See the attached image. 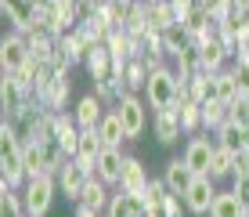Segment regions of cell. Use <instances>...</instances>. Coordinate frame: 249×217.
<instances>
[{"instance_id": "1", "label": "cell", "mask_w": 249, "mask_h": 217, "mask_svg": "<svg viewBox=\"0 0 249 217\" xmlns=\"http://www.w3.org/2000/svg\"><path fill=\"white\" fill-rule=\"evenodd\" d=\"M144 98H148L152 112L159 109H177V69H156L148 76V87H144Z\"/></svg>"}, {"instance_id": "2", "label": "cell", "mask_w": 249, "mask_h": 217, "mask_svg": "<svg viewBox=\"0 0 249 217\" xmlns=\"http://www.w3.org/2000/svg\"><path fill=\"white\" fill-rule=\"evenodd\" d=\"M54 192H58V178H51V174L29 178V181H25V188H22L25 214H29V217H47L51 203H54Z\"/></svg>"}, {"instance_id": "3", "label": "cell", "mask_w": 249, "mask_h": 217, "mask_svg": "<svg viewBox=\"0 0 249 217\" xmlns=\"http://www.w3.org/2000/svg\"><path fill=\"white\" fill-rule=\"evenodd\" d=\"M217 181L210 178V174H199V178L192 181V185H188V192L181 196L184 199V206H188V214L192 217H206L213 210V199H217Z\"/></svg>"}, {"instance_id": "4", "label": "cell", "mask_w": 249, "mask_h": 217, "mask_svg": "<svg viewBox=\"0 0 249 217\" xmlns=\"http://www.w3.org/2000/svg\"><path fill=\"white\" fill-rule=\"evenodd\" d=\"M94 178L90 167H83L80 159H65V167L58 170V188H62L65 199H72V203H80L83 188H87V181Z\"/></svg>"}, {"instance_id": "5", "label": "cell", "mask_w": 249, "mask_h": 217, "mask_svg": "<svg viewBox=\"0 0 249 217\" xmlns=\"http://www.w3.org/2000/svg\"><path fill=\"white\" fill-rule=\"evenodd\" d=\"M116 112H119V119H123L126 141H137V138L144 134V127H148V112H144V101L137 98V94H126V98L116 105Z\"/></svg>"}, {"instance_id": "6", "label": "cell", "mask_w": 249, "mask_h": 217, "mask_svg": "<svg viewBox=\"0 0 249 217\" xmlns=\"http://www.w3.org/2000/svg\"><path fill=\"white\" fill-rule=\"evenodd\" d=\"M213 152H217V138H210V130H199V134H192V141L184 149V163L195 174H210Z\"/></svg>"}, {"instance_id": "7", "label": "cell", "mask_w": 249, "mask_h": 217, "mask_svg": "<svg viewBox=\"0 0 249 217\" xmlns=\"http://www.w3.org/2000/svg\"><path fill=\"white\" fill-rule=\"evenodd\" d=\"M0 7H4V19L15 25V33L29 37L36 29V4L33 0H0Z\"/></svg>"}, {"instance_id": "8", "label": "cell", "mask_w": 249, "mask_h": 217, "mask_svg": "<svg viewBox=\"0 0 249 217\" xmlns=\"http://www.w3.org/2000/svg\"><path fill=\"white\" fill-rule=\"evenodd\" d=\"M29 40L22 37V33H7L4 40H0V65H4V73H15V69H22L29 62Z\"/></svg>"}, {"instance_id": "9", "label": "cell", "mask_w": 249, "mask_h": 217, "mask_svg": "<svg viewBox=\"0 0 249 217\" xmlns=\"http://www.w3.org/2000/svg\"><path fill=\"white\" fill-rule=\"evenodd\" d=\"M69 94H72V83H69V73H58L54 80H51L44 91H36L33 98L40 101L47 112H62L65 109V101H69Z\"/></svg>"}, {"instance_id": "10", "label": "cell", "mask_w": 249, "mask_h": 217, "mask_svg": "<svg viewBox=\"0 0 249 217\" xmlns=\"http://www.w3.org/2000/svg\"><path fill=\"white\" fill-rule=\"evenodd\" d=\"M152 134L159 138V145L181 141L184 127H181V116H177V109H159V112H152Z\"/></svg>"}, {"instance_id": "11", "label": "cell", "mask_w": 249, "mask_h": 217, "mask_svg": "<svg viewBox=\"0 0 249 217\" xmlns=\"http://www.w3.org/2000/svg\"><path fill=\"white\" fill-rule=\"evenodd\" d=\"M80 123H76V116L72 112H58L54 116V138H58V145L65 149L69 159H76V152H80Z\"/></svg>"}, {"instance_id": "12", "label": "cell", "mask_w": 249, "mask_h": 217, "mask_svg": "<svg viewBox=\"0 0 249 217\" xmlns=\"http://www.w3.org/2000/svg\"><path fill=\"white\" fill-rule=\"evenodd\" d=\"M83 69L90 73V80H112L116 76V62H112V51L108 43H94L83 58Z\"/></svg>"}, {"instance_id": "13", "label": "cell", "mask_w": 249, "mask_h": 217, "mask_svg": "<svg viewBox=\"0 0 249 217\" xmlns=\"http://www.w3.org/2000/svg\"><path fill=\"white\" fill-rule=\"evenodd\" d=\"M123 163H126L123 149H101L98 163H94V178H101L105 185H119L123 181Z\"/></svg>"}, {"instance_id": "14", "label": "cell", "mask_w": 249, "mask_h": 217, "mask_svg": "<svg viewBox=\"0 0 249 217\" xmlns=\"http://www.w3.org/2000/svg\"><path fill=\"white\" fill-rule=\"evenodd\" d=\"M217 98L224 101V105H231V101H238L242 94H238V83H235V73L231 69H220V73H210V87H206V101Z\"/></svg>"}, {"instance_id": "15", "label": "cell", "mask_w": 249, "mask_h": 217, "mask_svg": "<svg viewBox=\"0 0 249 217\" xmlns=\"http://www.w3.org/2000/svg\"><path fill=\"white\" fill-rule=\"evenodd\" d=\"M148 170H144V163L137 159V156H126V163H123V181H119V188L123 192H130V196H144L148 192Z\"/></svg>"}, {"instance_id": "16", "label": "cell", "mask_w": 249, "mask_h": 217, "mask_svg": "<svg viewBox=\"0 0 249 217\" xmlns=\"http://www.w3.org/2000/svg\"><path fill=\"white\" fill-rule=\"evenodd\" d=\"M72 116H76V123H80V130H94L105 119V101H101L98 94H83V98L76 101Z\"/></svg>"}, {"instance_id": "17", "label": "cell", "mask_w": 249, "mask_h": 217, "mask_svg": "<svg viewBox=\"0 0 249 217\" xmlns=\"http://www.w3.org/2000/svg\"><path fill=\"white\" fill-rule=\"evenodd\" d=\"M195 178H199V174H195V170L184 163V156H181V159H170L166 170H162V181L170 185V192H174V196H184L188 185H192Z\"/></svg>"}, {"instance_id": "18", "label": "cell", "mask_w": 249, "mask_h": 217, "mask_svg": "<svg viewBox=\"0 0 249 217\" xmlns=\"http://www.w3.org/2000/svg\"><path fill=\"white\" fill-rule=\"evenodd\" d=\"M105 214L108 217H148V203H144V196H130L119 188V196H112Z\"/></svg>"}, {"instance_id": "19", "label": "cell", "mask_w": 249, "mask_h": 217, "mask_svg": "<svg viewBox=\"0 0 249 217\" xmlns=\"http://www.w3.org/2000/svg\"><path fill=\"white\" fill-rule=\"evenodd\" d=\"M148 76H152L148 62H144V58H130V62L123 65V76H116V80L126 87V94H141L144 87H148Z\"/></svg>"}, {"instance_id": "20", "label": "cell", "mask_w": 249, "mask_h": 217, "mask_svg": "<svg viewBox=\"0 0 249 217\" xmlns=\"http://www.w3.org/2000/svg\"><path fill=\"white\" fill-rule=\"evenodd\" d=\"M25 40H29L33 62H54V55H58V37H51V33H44V29H33Z\"/></svg>"}, {"instance_id": "21", "label": "cell", "mask_w": 249, "mask_h": 217, "mask_svg": "<svg viewBox=\"0 0 249 217\" xmlns=\"http://www.w3.org/2000/svg\"><path fill=\"white\" fill-rule=\"evenodd\" d=\"M98 134H101V141H105V149H123V141H126V130H123V119H119V112H105V119L98 123Z\"/></svg>"}, {"instance_id": "22", "label": "cell", "mask_w": 249, "mask_h": 217, "mask_svg": "<svg viewBox=\"0 0 249 217\" xmlns=\"http://www.w3.org/2000/svg\"><path fill=\"white\" fill-rule=\"evenodd\" d=\"M228 58H231V51H228V43L220 40V33L202 43V69H206V73H220Z\"/></svg>"}, {"instance_id": "23", "label": "cell", "mask_w": 249, "mask_h": 217, "mask_svg": "<svg viewBox=\"0 0 249 217\" xmlns=\"http://www.w3.org/2000/svg\"><path fill=\"white\" fill-rule=\"evenodd\" d=\"M213 138H217L220 149H228V152H242L246 145H249V127H238V123H231V119H228V123L220 127Z\"/></svg>"}, {"instance_id": "24", "label": "cell", "mask_w": 249, "mask_h": 217, "mask_svg": "<svg viewBox=\"0 0 249 217\" xmlns=\"http://www.w3.org/2000/svg\"><path fill=\"white\" fill-rule=\"evenodd\" d=\"M108 203H112V196H108L105 181H101V178H90L76 206H90V210H98V214H101V210H108Z\"/></svg>"}, {"instance_id": "25", "label": "cell", "mask_w": 249, "mask_h": 217, "mask_svg": "<svg viewBox=\"0 0 249 217\" xmlns=\"http://www.w3.org/2000/svg\"><path fill=\"white\" fill-rule=\"evenodd\" d=\"M101 149H105V141H101L98 127H94V130H83V134H80V152H76V159H80L83 167H90V170H94V163H98Z\"/></svg>"}, {"instance_id": "26", "label": "cell", "mask_w": 249, "mask_h": 217, "mask_svg": "<svg viewBox=\"0 0 249 217\" xmlns=\"http://www.w3.org/2000/svg\"><path fill=\"white\" fill-rule=\"evenodd\" d=\"M228 119H231V105H224V101H217V98L202 101V130H213V134H217Z\"/></svg>"}, {"instance_id": "27", "label": "cell", "mask_w": 249, "mask_h": 217, "mask_svg": "<svg viewBox=\"0 0 249 217\" xmlns=\"http://www.w3.org/2000/svg\"><path fill=\"white\" fill-rule=\"evenodd\" d=\"M177 116H181L184 134H199V130H202V101L181 98V101H177Z\"/></svg>"}, {"instance_id": "28", "label": "cell", "mask_w": 249, "mask_h": 217, "mask_svg": "<svg viewBox=\"0 0 249 217\" xmlns=\"http://www.w3.org/2000/svg\"><path fill=\"white\" fill-rule=\"evenodd\" d=\"M199 73H206L202 69V47L199 43H188V47L177 55V76H199Z\"/></svg>"}, {"instance_id": "29", "label": "cell", "mask_w": 249, "mask_h": 217, "mask_svg": "<svg viewBox=\"0 0 249 217\" xmlns=\"http://www.w3.org/2000/svg\"><path fill=\"white\" fill-rule=\"evenodd\" d=\"M210 217H249V210H246L242 203H238V196H235V192H217Z\"/></svg>"}, {"instance_id": "30", "label": "cell", "mask_w": 249, "mask_h": 217, "mask_svg": "<svg viewBox=\"0 0 249 217\" xmlns=\"http://www.w3.org/2000/svg\"><path fill=\"white\" fill-rule=\"evenodd\" d=\"M177 22V15H174V7H170V0H156V4H148V29H170V25Z\"/></svg>"}, {"instance_id": "31", "label": "cell", "mask_w": 249, "mask_h": 217, "mask_svg": "<svg viewBox=\"0 0 249 217\" xmlns=\"http://www.w3.org/2000/svg\"><path fill=\"white\" fill-rule=\"evenodd\" d=\"M25 98H29V94H25L22 87L11 80V76H4V83H0V109H4V116H11V112L18 109Z\"/></svg>"}, {"instance_id": "32", "label": "cell", "mask_w": 249, "mask_h": 217, "mask_svg": "<svg viewBox=\"0 0 249 217\" xmlns=\"http://www.w3.org/2000/svg\"><path fill=\"white\" fill-rule=\"evenodd\" d=\"M188 43H192V33H188L181 22H174L170 29H162V47H166V55H174V58H177V55H181V51L188 47Z\"/></svg>"}, {"instance_id": "33", "label": "cell", "mask_w": 249, "mask_h": 217, "mask_svg": "<svg viewBox=\"0 0 249 217\" xmlns=\"http://www.w3.org/2000/svg\"><path fill=\"white\" fill-rule=\"evenodd\" d=\"M25 174H29V178L47 174V149H44V141H29L25 145Z\"/></svg>"}, {"instance_id": "34", "label": "cell", "mask_w": 249, "mask_h": 217, "mask_svg": "<svg viewBox=\"0 0 249 217\" xmlns=\"http://www.w3.org/2000/svg\"><path fill=\"white\" fill-rule=\"evenodd\" d=\"M0 217H25V199L18 188L0 185Z\"/></svg>"}, {"instance_id": "35", "label": "cell", "mask_w": 249, "mask_h": 217, "mask_svg": "<svg viewBox=\"0 0 249 217\" xmlns=\"http://www.w3.org/2000/svg\"><path fill=\"white\" fill-rule=\"evenodd\" d=\"M210 178H213V181L235 178V152H228V149H220V145H217V152H213V163H210Z\"/></svg>"}, {"instance_id": "36", "label": "cell", "mask_w": 249, "mask_h": 217, "mask_svg": "<svg viewBox=\"0 0 249 217\" xmlns=\"http://www.w3.org/2000/svg\"><path fill=\"white\" fill-rule=\"evenodd\" d=\"M166 196H174L170 192V185L162 178H152L148 181V192H144V203H148V210H156L159 203H166Z\"/></svg>"}, {"instance_id": "37", "label": "cell", "mask_w": 249, "mask_h": 217, "mask_svg": "<svg viewBox=\"0 0 249 217\" xmlns=\"http://www.w3.org/2000/svg\"><path fill=\"white\" fill-rule=\"evenodd\" d=\"M148 214H152V217H184L188 206H184L181 196H166V203H159L156 210H148Z\"/></svg>"}, {"instance_id": "38", "label": "cell", "mask_w": 249, "mask_h": 217, "mask_svg": "<svg viewBox=\"0 0 249 217\" xmlns=\"http://www.w3.org/2000/svg\"><path fill=\"white\" fill-rule=\"evenodd\" d=\"M231 123H238V127H249V98H238V101H231Z\"/></svg>"}, {"instance_id": "39", "label": "cell", "mask_w": 249, "mask_h": 217, "mask_svg": "<svg viewBox=\"0 0 249 217\" xmlns=\"http://www.w3.org/2000/svg\"><path fill=\"white\" fill-rule=\"evenodd\" d=\"M231 181H235V188H231V192H235V196H238V203H242L246 210H249V174H235Z\"/></svg>"}, {"instance_id": "40", "label": "cell", "mask_w": 249, "mask_h": 217, "mask_svg": "<svg viewBox=\"0 0 249 217\" xmlns=\"http://www.w3.org/2000/svg\"><path fill=\"white\" fill-rule=\"evenodd\" d=\"M170 7H174L177 22H184V19H188V15H192V11H195L199 4H195V0H170Z\"/></svg>"}, {"instance_id": "41", "label": "cell", "mask_w": 249, "mask_h": 217, "mask_svg": "<svg viewBox=\"0 0 249 217\" xmlns=\"http://www.w3.org/2000/svg\"><path fill=\"white\" fill-rule=\"evenodd\" d=\"M235 174H249V145L242 152H235Z\"/></svg>"}, {"instance_id": "42", "label": "cell", "mask_w": 249, "mask_h": 217, "mask_svg": "<svg viewBox=\"0 0 249 217\" xmlns=\"http://www.w3.org/2000/svg\"><path fill=\"white\" fill-rule=\"evenodd\" d=\"M76 217H101V214L90 210V206H76Z\"/></svg>"}, {"instance_id": "43", "label": "cell", "mask_w": 249, "mask_h": 217, "mask_svg": "<svg viewBox=\"0 0 249 217\" xmlns=\"http://www.w3.org/2000/svg\"><path fill=\"white\" fill-rule=\"evenodd\" d=\"M195 4H199V7H206V11H213V4H217V0H195Z\"/></svg>"}, {"instance_id": "44", "label": "cell", "mask_w": 249, "mask_h": 217, "mask_svg": "<svg viewBox=\"0 0 249 217\" xmlns=\"http://www.w3.org/2000/svg\"><path fill=\"white\" fill-rule=\"evenodd\" d=\"M144 4H156V0H144Z\"/></svg>"}, {"instance_id": "45", "label": "cell", "mask_w": 249, "mask_h": 217, "mask_svg": "<svg viewBox=\"0 0 249 217\" xmlns=\"http://www.w3.org/2000/svg\"><path fill=\"white\" fill-rule=\"evenodd\" d=\"M83 4H90V0H83Z\"/></svg>"}, {"instance_id": "46", "label": "cell", "mask_w": 249, "mask_h": 217, "mask_svg": "<svg viewBox=\"0 0 249 217\" xmlns=\"http://www.w3.org/2000/svg\"><path fill=\"white\" fill-rule=\"evenodd\" d=\"M25 217H29V214H25Z\"/></svg>"}]
</instances>
